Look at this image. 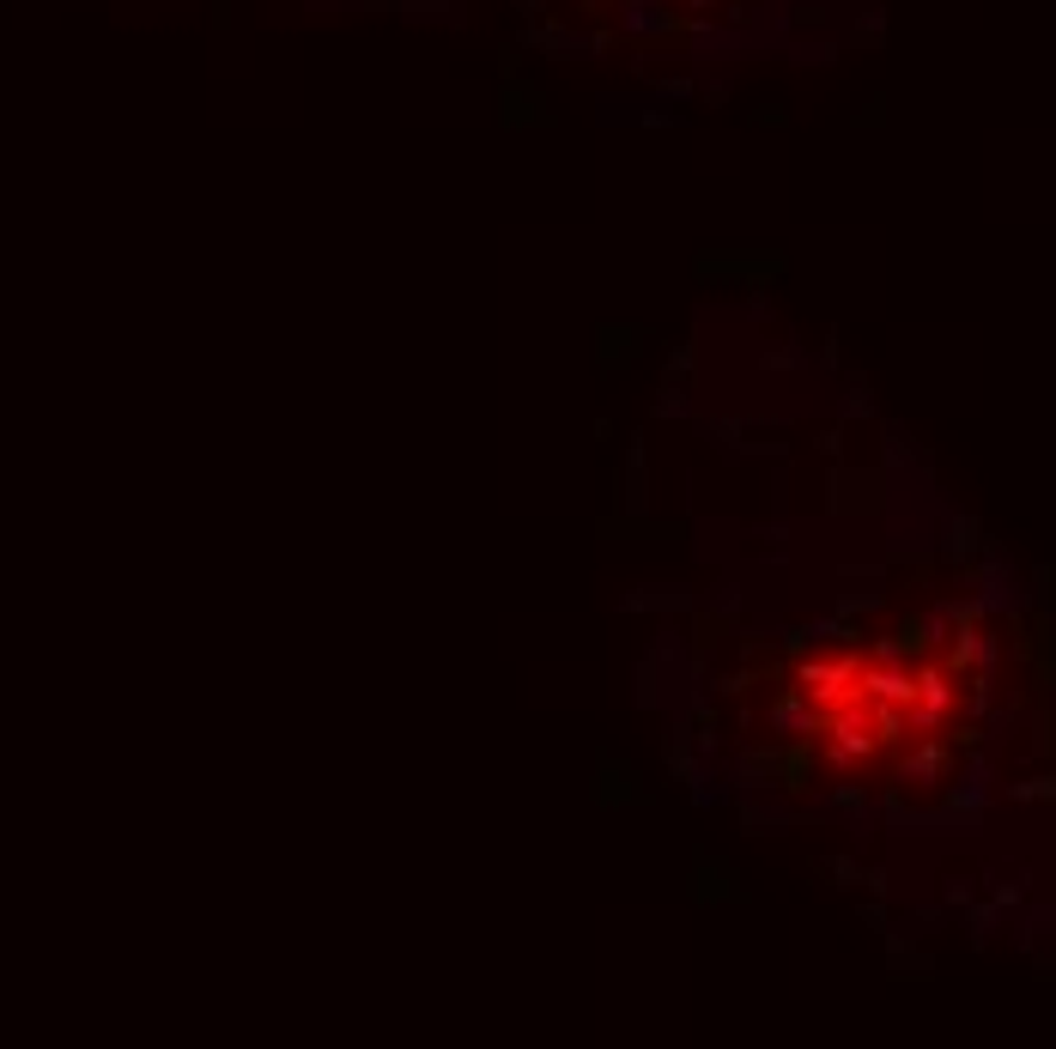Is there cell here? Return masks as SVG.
<instances>
[{"label":"cell","mask_w":1056,"mask_h":1049,"mask_svg":"<svg viewBox=\"0 0 1056 1049\" xmlns=\"http://www.w3.org/2000/svg\"><path fill=\"white\" fill-rule=\"evenodd\" d=\"M959 662H905L898 643L881 650H832L795 668L790 680V722L826 753L832 771H862V764L905 753V771H935L942 746L935 734L959 710Z\"/></svg>","instance_id":"6da1fadb"}]
</instances>
